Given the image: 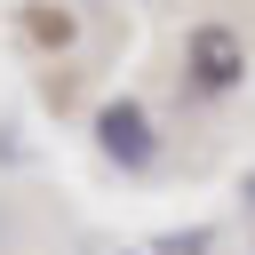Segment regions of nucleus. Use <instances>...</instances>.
<instances>
[{
    "label": "nucleus",
    "instance_id": "f257e3e1",
    "mask_svg": "<svg viewBox=\"0 0 255 255\" xmlns=\"http://www.w3.org/2000/svg\"><path fill=\"white\" fill-rule=\"evenodd\" d=\"M96 151L112 159V167H128V175H143L151 159H159V128H151V112L135 104V96H112V104H96Z\"/></svg>",
    "mask_w": 255,
    "mask_h": 255
},
{
    "label": "nucleus",
    "instance_id": "39448f33",
    "mask_svg": "<svg viewBox=\"0 0 255 255\" xmlns=\"http://www.w3.org/2000/svg\"><path fill=\"white\" fill-rule=\"evenodd\" d=\"M247 199H255V175H247Z\"/></svg>",
    "mask_w": 255,
    "mask_h": 255
},
{
    "label": "nucleus",
    "instance_id": "f03ea898",
    "mask_svg": "<svg viewBox=\"0 0 255 255\" xmlns=\"http://www.w3.org/2000/svg\"><path fill=\"white\" fill-rule=\"evenodd\" d=\"M183 72H191L199 96H231V88L247 80V48H239V32H231V24H199V32L183 40Z\"/></svg>",
    "mask_w": 255,
    "mask_h": 255
},
{
    "label": "nucleus",
    "instance_id": "7ed1b4c3",
    "mask_svg": "<svg viewBox=\"0 0 255 255\" xmlns=\"http://www.w3.org/2000/svg\"><path fill=\"white\" fill-rule=\"evenodd\" d=\"M24 32H32L40 48H72V8H56V0H32V16H24Z\"/></svg>",
    "mask_w": 255,
    "mask_h": 255
},
{
    "label": "nucleus",
    "instance_id": "20e7f679",
    "mask_svg": "<svg viewBox=\"0 0 255 255\" xmlns=\"http://www.w3.org/2000/svg\"><path fill=\"white\" fill-rule=\"evenodd\" d=\"M151 255H215V231H207V223H191V231H159Z\"/></svg>",
    "mask_w": 255,
    "mask_h": 255
}]
</instances>
